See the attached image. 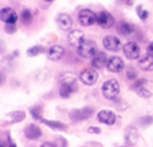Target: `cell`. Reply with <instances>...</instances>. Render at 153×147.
I'll return each instance as SVG.
<instances>
[{
    "instance_id": "6da1fadb",
    "label": "cell",
    "mask_w": 153,
    "mask_h": 147,
    "mask_svg": "<svg viewBox=\"0 0 153 147\" xmlns=\"http://www.w3.org/2000/svg\"><path fill=\"white\" fill-rule=\"evenodd\" d=\"M98 52H100L98 47H97V44H95V42H93V40L85 39L83 42L76 47V54H78L81 58H85V59H93Z\"/></svg>"
},
{
    "instance_id": "7a4b0ae2",
    "label": "cell",
    "mask_w": 153,
    "mask_h": 147,
    "mask_svg": "<svg viewBox=\"0 0 153 147\" xmlns=\"http://www.w3.org/2000/svg\"><path fill=\"white\" fill-rule=\"evenodd\" d=\"M121 87L116 79H108L102 84V95L109 100H116L120 95Z\"/></svg>"
},
{
    "instance_id": "3957f363",
    "label": "cell",
    "mask_w": 153,
    "mask_h": 147,
    "mask_svg": "<svg viewBox=\"0 0 153 147\" xmlns=\"http://www.w3.org/2000/svg\"><path fill=\"white\" fill-rule=\"evenodd\" d=\"M97 13L93 12L91 10H87V8H85V10H81L79 11V15H78V20L79 23L82 24V26H93L94 23H97Z\"/></svg>"
},
{
    "instance_id": "277c9868",
    "label": "cell",
    "mask_w": 153,
    "mask_h": 147,
    "mask_svg": "<svg viewBox=\"0 0 153 147\" xmlns=\"http://www.w3.org/2000/svg\"><path fill=\"white\" fill-rule=\"evenodd\" d=\"M122 50H124L125 56H126L128 59H130V60L138 59L141 55V48L136 42H128L126 44L122 47Z\"/></svg>"
},
{
    "instance_id": "5b68a950",
    "label": "cell",
    "mask_w": 153,
    "mask_h": 147,
    "mask_svg": "<svg viewBox=\"0 0 153 147\" xmlns=\"http://www.w3.org/2000/svg\"><path fill=\"white\" fill-rule=\"evenodd\" d=\"M79 80L86 86H93L94 83H97L98 80V72L94 68H86L81 72L79 75Z\"/></svg>"
},
{
    "instance_id": "8992f818",
    "label": "cell",
    "mask_w": 153,
    "mask_h": 147,
    "mask_svg": "<svg viewBox=\"0 0 153 147\" xmlns=\"http://www.w3.org/2000/svg\"><path fill=\"white\" fill-rule=\"evenodd\" d=\"M102 44H103V47H105V50L111 51V52H116V51H118L120 48L122 47L121 40H120L118 37L113 36V35H108V36L103 37Z\"/></svg>"
},
{
    "instance_id": "52a82bcc",
    "label": "cell",
    "mask_w": 153,
    "mask_h": 147,
    "mask_svg": "<svg viewBox=\"0 0 153 147\" xmlns=\"http://www.w3.org/2000/svg\"><path fill=\"white\" fill-rule=\"evenodd\" d=\"M93 114H94L93 107H83L79 110H73L70 112V119L71 121H83V119H89Z\"/></svg>"
},
{
    "instance_id": "ba28073f",
    "label": "cell",
    "mask_w": 153,
    "mask_h": 147,
    "mask_svg": "<svg viewBox=\"0 0 153 147\" xmlns=\"http://www.w3.org/2000/svg\"><path fill=\"white\" fill-rule=\"evenodd\" d=\"M97 23L102 28H110V27L114 26V18L108 11H101L97 16Z\"/></svg>"
},
{
    "instance_id": "9c48e42d",
    "label": "cell",
    "mask_w": 153,
    "mask_h": 147,
    "mask_svg": "<svg viewBox=\"0 0 153 147\" xmlns=\"http://www.w3.org/2000/svg\"><path fill=\"white\" fill-rule=\"evenodd\" d=\"M0 19L4 21L5 24H15L18 20V13L15 12V10L10 7H5L0 11Z\"/></svg>"
},
{
    "instance_id": "30bf717a",
    "label": "cell",
    "mask_w": 153,
    "mask_h": 147,
    "mask_svg": "<svg viewBox=\"0 0 153 147\" xmlns=\"http://www.w3.org/2000/svg\"><path fill=\"white\" fill-rule=\"evenodd\" d=\"M108 70L110 72H121L125 67V63L120 56H111L108 59V64H106Z\"/></svg>"
},
{
    "instance_id": "8fae6325",
    "label": "cell",
    "mask_w": 153,
    "mask_h": 147,
    "mask_svg": "<svg viewBox=\"0 0 153 147\" xmlns=\"http://www.w3.org/2000/svg\"><path fill=\"white\" fill-rule=\"evenodd\" d=\"M97 116H98V121H100L101 123L108 124V126H111V124H114V123H116V119H117L116 114H114L113 111H110V110H102V111H100Z\"/></svg>"
},
{
    "instance_id": "7c38bea8",
    "label": "cell",
    "mask_w": 153,
    "mask_h": 147,
    "mask_svg": "<svg viewBox=\"0 0 153 147\" xmlns=\"http://www.w3.org/2000/svg\"><path fill=\"white\" fill-rule=\"evenodd\" d=\"M67 40H69L70 46L78 47L85 40V34L82 31H79V29H73V31H70L69 35H67Z\"/></svg>"
},
{
    "instance_id": "4fadbf2b",
    "label": "cell",
    "mask_w": 153,
    "mask_h": 147,
    "mask_svg": "<svg viewBox=\"0 0 153 147\" xmlns=\"http://www.w3.org/2000/svg\"><path fill=\"white\" fill-rule=\"evenodd\" d=\"M65 55V48L62 47V46H51L50 48H48L47 51V58L50 59V60H59V59H62Z\"/></svg>"
},
{
    "instance_id": "5bb4252c",
    "label": "cell",
    "mask_w": 153,
    "mask_h": 147,
    "mask_svg": "<svg viewBox=\"0 0 153 147\" xmlns=\"http://www.w3.org/2000/svg\"><path fill=\"white\" fill-rule=\"evenodd\" d=\"M56 21H58L59 28L63 29V31H69L73 27V20L70 18V15H67V13H59L58 18H56Z\"/></svg>"
},
{
    "instance_id": "9a60e30c",
    "label": "cell",
    "mask_w": 153,
    "mask_h": 147,
    "mask_svg": "<svg viewBox=\"0 0 153 147\" xmlns=\"http://www.w3.org/2000/svg\"><path fill=\"white\" fill-rule=\"evenodd\" d=\"M24 134H26V137L28 138V139L36 140L42 137V130H40L36 124H28V126L26 127V130H24Z\"/></svg>"
},
{
    "instance_id": "2e32d148",
    "label": "cell",
    "mask_w": 153,
    "mask_h": 147,
    "mask_svg": "<svg viewBox=\"0 0 153 147\" xmlns=\"http://www.w3.org/2000/svg\"><path fill=\"white\" fill-rule=\"evenodd\" d=\"M106 64H108V58H106V54L105 52H98L97 55L94 56V58L91 59V66L93 68H102V67H105Z\"/></svg>"
},
{
    "instance_id": "e0dca14e",
    "label": "cell",
    "mask_w": 153,
    "mask_h": 147,
    "mask_svg": "<svg viewBox=\"0 0 153 147\" xmlns=\"http://www.w3.org/2000/svg\"><path fill=\"white\" fill-rule=\"evenodd\" d=\"M138 67L144 71H152L153 70V56L146 54L138 59Z\"/></svg>"
},
{
    "instance_id": "ac0fdd59",
    "label": "cell",
    "mask_w": 153,
    "mask_h": 147,
    "mask_svg": "<svg viewBox=\"0 0 153 147\" xmlns=\"http://www.w3.org/2000/svg\"><path fill=\"white\" fill-rule=\"evenodd\" d=\"M75 83L74 84H70V83H62L61 90H59V94H61L62 98H69L73 92L75 91Z\"/></svg>"
},
{
    "instance_id": "d6986e66",
    "label": "cell",
    "mask_w": 153,
    "mask_h": 147,
    "mask_svg": "<svg viewBox=\"0 0 153 147\" xmlns=\"http://www.w3.org/2000/svg\"><path fill=\"white\" fill-rule=\"evenodd\" d=\"M118 32L121 35H124V36L130 35L133 32V26L129 23H126V21H121V23L118 24Z\"/></svg>"
},
{
    "instance_id": "ffe728a7",
    "label": "cell",
    "mask_w": 153,
    "mask_h": 147,
    "mask_svg": "<svg viewBox=\"0 0 153 147\" xmlns=\"http://www.w3.org/2000/svg\"><path fill=\"white\" fill-rule=\"evenodd\" d=\"M46 126H48L50 129L54 130H66V124L61 123V122H56V121H47V119H40Z\"/></svg>"
},
{
    "instance_id": "44dd1931",
    "label": "cell",
    "mask_w": 153,
    "mask_h": 147,
    "mask_svg": "<svg viewBox=\"0 0 153 147\" xmlns=\"http://www.w3.org/2000/svg\"><path fill=\"white\" fill-rule=\"evenodd\" d=\"M8 118H10L11 122H20L23 121L24 118H26V114L23 112V111H13V112L8 114Z\"/></svg>"
},
{
    "instance_id": "7402d4cb",
    "label": "cell",
    "mask_w": 153,
    "mask_h": 147,
    "mask_svg": "<svg viewBox=\"0 0 153 147\" xmlns=\"http://www.w3.org/2000/svg\"><path fill=\"white\" fill-rule=\"evenodd\" d=\"M42 52H45V48H43L42 46H34V47L27 50V55L28 56H36Z\"/></svg>"
},
{
    "instance_id": "603a6c76",
    "label": "cell",
    "mask_w": 153,
    "mask_h": 147,
    "mask_svg": "<svg viewBox=\"0 0 153 147\" xmlns=\"http://www.w3.org/2000/svg\"><path fill=\"white\" fill-rule=\"evenodd\" d=\"M32 20V13L30 10H23V12H22V21H23L24 24H28L30 21Z\"/></svg>"
},
{
    "instance_id": "cb8c5ba5",
    "label": "cell",
    "mask_w": 153,
    "mask_h": 147,
    "mask_svg": "<svg viewBox=\"0 0 153 147\" xmlns=\"http://www.w3.org/2000/svg\"><path fill=\"white\" fill-rule=\"evenodd\" d=\"M136 90H137V94L140 95V96H143V98H151L152 96V92H149L148 90L143 88V87H140V88H136Z\"/></svg>"
},
{
    "instance_id": "d4e9b609",
    "label": "cell",
    "mask_w": 153,
    "mask_h": 147,
    "mask_svg": "<svg viewBox=\"0 0 153 147\" xmlns=\"http://www.w3.org/2000/svg\"><path fill=\"white\" fill-rule=\"evenodd\" d=\"M137 15L140 16L141 20H146V19H148V15H149V13H148V11H144L141 7H138V8H137Z\"/></svg>"
},
{
    "instance_id": "484cf974",
    "label": "cell",
    "mask_w": 153,
    "mask_h": 147,
    "mask_svg": "<svg viewBox=\"0 0 153 147\" xmlns=\"http://www.w3.org/2000/svg\"><path fill=\"white\" fill-rule=\"evenodd\" d=\"M87 132H89V134H100L101 130L98 129V127H89V129H87Z\"/></svg>"
},
{
    "instance_id": "4316f807",
    "label": "cell",
    "mask_w": 153,
    "mask_h": 147,
    "mask_svg": "<svg viewBox=\"0 0 153 147\" xmlns=\"http://www.w3.org/2000/svg\"><path fill=\"white\" fill-rule=\"evenodd\" d=\"M5 29H7L8 34H12V32H15V27H13V24H5Z\"/></svg>"
},
{
    "instance_id": "83f0119b",
    "label": "cell",
    "mask_w": 153,
    "mask_h": 147,
    "mask_svg": "<svg viewBox=\"0 0 153 147\" xmlns=\"http://www.w3.org/2000/svg\"><path fill=\"white\" fill-rule=\"evenodd\" d=\"M31 114H32V115H34V118L35 119H40L39 118V110H38V108H31Z\"/></svg>"
},
{
    "instance_id": "f1b7e54d",
    "label": "cell",
    "mask_w": 153,
    "mask_h": 147,
    "mask_svg": "<svg viewBox=\"0 0 153 147\" xmlns=\"http://www.w3.org/2000/svg\"><path fill=\"white\" fill-rule=\"evenodd\" d=\"M126 76H128V78H129V79H134V78H136V72H134V70H132V68H130V70H128Z\"/></svg>"
},
{
    "instance_id": "f546056e",
    "label": "cell",
    "mask_w": 153,
    "mask_h": 147,
    "mask_svg": "<svg viewBox=\"0 0 153 147\" xmlns=\"http://www.w3.org/2000/svg\"><path fill=\"white\" fill-rule=\"evenodd\" d=\"M40 147H56L55 143H51V142H45Z\"/></svg>"
},
{
    "instance_id": "4dcf8cb0",
    "label": "cell",
    "mask_w": 153,
    "mask_h": 147,
    "mask_svg": "<svg viewBox=\"0 0 153 147\" xmlns=\"http://www.w3.org/2000/svg\"><path fill=\"white\" fill-rule=\"evenodd\" d=\"M146 51H148V54H149V55H152V56H153V43H151V44L148 46V48H146Z\"/></svg>"
},
{
    "instance_id": "1f68e13d",
    "label": "cell",
    "mask_w": 153,
    "mask_h": 147,
    "mask_svg": "<svg viewBox=\"0 0 153 147\" xmlns=\"http://www.w3.org/2000/svg\"><path fill=\"white\" fill-rule=\"evenodd\" d=\"M43 1H46V3H51V1H54V0H43Z\"/></svg>"
}]
</instances>
